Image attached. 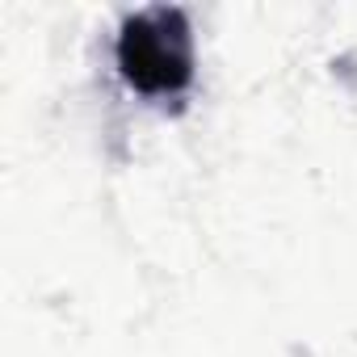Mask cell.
<instances>
[{"instance_id":"cell-1","label":"cell","mask_w":357,"mask_h":357,"mask_svg":"<svg viewBox=\"0 0 357 357\" xmlns=\"http://www.w3.org/2000/svg\"><path fill=\"white\" fill-rule=\"evenodd\" d=\"M118 63L126 72V80L151 97H168L181 93L190 84V34L176 13H147L135 17L130 30L118 43Z\"/></svg>"}]
</instances>
